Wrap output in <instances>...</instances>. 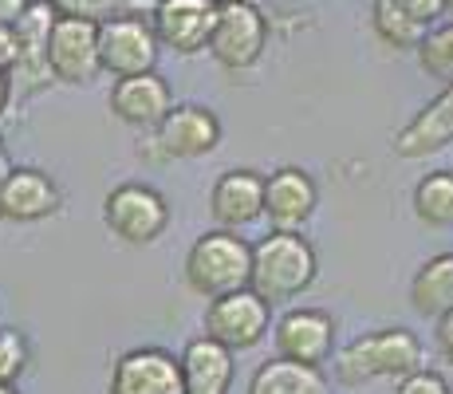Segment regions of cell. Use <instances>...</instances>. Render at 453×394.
I'll return each mask as SVG.
<instances>
[{
  "mask_svg": "<svg viewBox=\"0 0 453 394\" xmlns=\"http://www.w3.org/2000/svg\"><path fill=\"white\" fill-rule=\"evenodd\" d=\"M422 363V339L406 328H379L367 336L351 339L335 359H331V375L343 387H367L374 379H403L418 371Z\"/></svg>",
  "mask_w": 453,
  "mask_h": 394,
  "instance_id": "6da1fadb",
  "label": "cell"
},
{
  "mask_svg": "<svg viewBox=\"0 0 453 394\" xmlns=\"http://www.w3.org/2000/svg\"><path fill=\"white\" fill-rule=\"evenodd\" d=\"M319 260L303 233H268L252 244V292H260L268 304L300 300L316 284Z\"/></svg>",
  "mask_w": 453,
  "mask_h": 394,
  "instance_id": "7a4b0ae2",
  "label": "cell"
},
{
  "mask_svg": "<svg viewBox=\"0 0 453 394\" xmlns=\"http://www.w3.org/2000/svg\"><path fill=\"white\" fill-rule=\"evenodd\" d=\"M186 284L202 300L241 292L252 284V244L233 229H209L186 252Z\"/></svg>",
  "mask_w": 453,
  "mask_h": 394,
  "instance_id": "3957f363",
  "label": "cell"
},
{
  "mask_svg": "<svg viewBox=\"0 0 453 394\" xmlns=\"http://www.w3.org/2000/svg\"><path fill=\"white\" fill-rule=\"evenodd\" d=\"M103 225L127 244H154L170 225V201L154 186L123 182L103 197Z\"/></svg>",
  "mask_w": 453,
  "mask_h": 394,
  "instance_id": "277c9868",
  "label": "cell"
},
{
  "mask_svg": "<svg viewBox=\"0 0 453 394\" xmlns=\"http://www.w3.org/2000/svg\"><path fill=\"white\" fill-rule=\"evenodd\" d=\"M268 48V20L252 0H237V4L217 8V24L209 36V56L229 72H249L260 64Z\"/></svg>",
  "mask_w": 453,
  "mask_h": 394,
  "instance_id": "5b68a950",
  "label": "cell"
},
{
  "mask_svg": "<svg viewBox=\"0 0 453 394\" xmlns=\"http://www.w3.org/2000/svg\"><path fill=\"white\" fill-rule=\"evenodd\" d=\"M158 32L142 16H111L107 24H99V67L111 79H130L146 75L158 67Z\"/></svg>",
  "mask_w": 453,
  "mask_h": 394,
  "instance_id": "8992f818",
  "label": "cell"
},
{
  "mask_svg": "<svg viewBox=\"0 0 453 394\" xmlns=\"http://www.w3.org/2000/svg\"><path fill=\"white\" fill-rule=\"evenodd\" d=\"M268 323H273V304L260 292H252V288L217 296L205 308V336L225 344L229 352H249V347H257L260 339L268 336Z\"/></svg>",
  "mask_w": 453,
  "mask_h": 394,
  "instance_id": "52a82bcc",
  "label": "cell"
},
{
  "mask_svg": "<svg viewBox=\"0 0 453 394\" xmlns=\"http://www.w3.org/2000/svg\"><path fill=\"white\" fill-rule=\"evenodd\" d=\"M107 394H186L181 359L165 347H134L115 359Z\"/></svg>",
  "mask_w": 453,
  "mask_h": 394,
  "instance_id": "ba28073f",
  "label": "cell"
},
{
  "mask_svg": "<svg viewBox=\"0 0 453 394\" xmlns=\"http://www.w3.org/2000/svg\"><path fill=\"white\" fill-rule=\"evenodd\" d=\"M273 344L280 359L303 367H324L335 352V320L324 308H292L276 320Z\"/></svg>",
  "mask_w": 453,
  "mask_h": 394,
  "instance_id": "9c48e42d",
  "label": "cell"
},
{
  "mask_svg": "<svg viewBox=\"0 0 453 394\" xmlns=\"http://www.w3.org/2000/svg\"><path fill=\"white\" fill-rule=\"evenodd\" d=\"M48 72L59 83H91L99 67V24L59 16L48 43Z\"/></svg>",
  "mask_w": 453,
  "mask_h": 394,
  "instance_id": "30bf717a",
  "label": "cell"
},
{
  "mask_svg": "<svg viewBox=\"0 0 453 394\" xmlns=\"http://www.w3.org/2000/svg\"><path fill=\"white\" fill-rule=\"evenodd\" d=\"M150 24L162 48H173L178 56H197V51H209L217 4L213 0H158Z\"/></svg>",
  "mask_w": 453,
  "mask_h": 394,
  "instance_id": "8fae6325",
  "label": "cell"
},
{
  "mask_svg": "<svg viewBox=\"0 0 453 394\" xmlns=\"http://www.w3.org/2000/svg\"><path fill=\"white\" fill-rule=\"evenodd\" d=\"M221 143V119L213 115L202 103H178L170 111L158 130H154V146H158L162 158H205L217 151Z\"/></svg>",
  "mask_w": 453,
  "mask_h": 394,
  "instance_id": "7c38bea8",
  "label": "cell"
},
{
  "mask_svg": "<svg viewBox=\"0 0 453 394\" xmlns=\"http://www.w3.org/2000/svg\"><path fill=\"white\" fill-rule=\"evenodd\" d=\"M319 205V189L308 170L280 166L265 178V217L276 233H300Z\"/></svg>",
  "mask_w": 453,
  "mask_h": 394,
  "instance_id": "4fadbf2b",
  "label": "cell"
},
{
  "mask_svg": "<svg viewBox=\"0 0 453 394\" xmlns=\"http://www.w3.org/2000/svg\"><path fill=\"white\" fill-rule=\"evenodd\" d=\"M209 213L217 229H249L252 221L265 217V174L260 170H225L213 182L209 194Z\"/></svg>",
  "mask_w": 453,
  "mask_h": 394,
  "instance_id": "5bb4252c",
  "label": "cell"
},
{
  "mask_svg": "<svg viewBox=\"0 0 453 394\" xmlns=\"http://www.w3.org/2000/svg\"><path fill=\"white\" fill-rule=\"evenodd\" d=\"M59 205H64V194L43 170L12 166L0 178V217L4 221H20V225L43 221V217L59 213Z\"/></svg>",
  "mask_w": 453,
  "mask_h": 394,
  "instance_id": "9a60e30c",
  "label": "cell"
},
{
  "mask_svg": "<svg viewBox=\"0 0 453 394\" xmlns=\"http://www.w3.org/2000/svg\"><path fill=\"white\" fill-rule=\"evenodd\" d=\"M107 103H111V115L127 122V127L158 130V122L173 111V91L158 72H146V75L115 79Z\"/></svg>",
  "mask_w": 453,
  "mask_h": 394,
  "instance_id": "2e32d148",
  "label": "cell"
},
{
  "mask_svg": "<svg viewBox=\"0 0 453 394\" xmlns=\"http://www.w3.org/2000/svg\"><path fill=\"white\" fill-rule=\"evenodd\" d=\"M59 12L48 0H32V8L12 24V40H16V64H12V83L16 79H28V87L36 91L48 79V43H51V28H56Z\"/></svg>",
  "mask_w": 453,
  "mask_h": 394,
  "instance_id": "e0dca14e",
  "label": "cell"
},
{
  "mask_svg": "<svg viewBox=\"0 0 453 394\" xmlns=\"http://www.w3.org/2000/svg\"><path fill=\"white\" fill-rule=\"evenodd\" d=\"M449 143H453V83L441 87V95H434V99L398 130L390 151L398 158H406V162H414V158L446 151Z\"/></svg>",
  "mask_w": 453,
  "mask_h": 394,
  "instance_id": "ac0fdd59",
  "label": "cell"
},
{
  "mask_svg": "<svg viewBox=\"0 0 453 394\" xmlns=\"http://www.w3.org/2000/svg\"><path fill=\"white\" fill-rule=\"evenodd\" d=\"M181 359V379L186 394H229L233 387V352L209 336H197L186 344Z\"/></svg>",
  "mask_w": 453,
  "mask_h": 394,
  "instance_id": "d6986e66",
  "label": "cell"
},
{
  "mask_svg": "<svg viewBox=\"0 0 453 394\" xmlns=\"http://www.w3.org/2000/svg\"><path fill=\"white\" fill-rule=\"evenodd\" d=\"M249 394H327V379L319 367H303L276 355L252 371Z\"/></svg>",
  "mask_w": 453,
  "mask_h": 394,
  "instance_id": "ffe728a7",
  "label": "cell"
},
{
  "mask_svg": "<svg viewBox=\"0 0 453 394\" xmlns=\"http://www.w3.org/2000/svg\"><path fill=\"white\" fill-rule=\"evenodd\" d=\"M411 304L418 315H430V320L453 312V252H438L418 268L411 280Z\"/></svg>",
  "mask_w": 453,
  "mask_h": 394,
  "instance_id": "44dd1931",
  "label": "cell"
},
{
  "mask_svg": "<svg viewBox=\"0 0 453 394\" xmlns=\"http://www.w3.org/2000/svg\"><path fill=\"white\" fill-rule=\"evenodd\" d=\"M414 217L430 229L453 225V170H434L414 186Z\"/></svg>",
  "mask_w": 453,
  "mask_h": 394,
  "instance_id": "7402d4cb",
  "label": "cell"
},
{
  "mask_svg": "<svg viewBox=\"0 0 453 394\" xmlns=\"http://www.w3.org/2000/svg\"><path fill=\"white\" fill-rule=\"evenodd\" d=\"M371 28H374V36L387 43V48H395V51H411V48L418 51V43H422L426 32H430V28H422L418 20H411L395 0H374L371 4Z\"/></svg>",
  "mask_w": 453,
  "mask_h": 394,
  "instance_id": "603a6c76",
  "label": "cell"
},
{
  "mask_svg": "<svg viewBox=\"0 0 453 394\" xmlns=\"http://www.w3.org/2000/svg\"><path fill=\"white\" fill-rule=\"evenodd\" d=\"M418 67L438 83H453V20L426 32V40L418 43Z\"/></svg>",
  "mask_w": 453,
  "mask_h": 394,
  "instance_id": "cb8c5ba5",
  "label": "cell"
},
{
  "mask_svg": "<svg viewBox=\"0 0 453 394\" xmlns=\"http://www.w3.org/2000/svg\"><path fill=\"white\" fill-rule=\"evenodd\" d=\"M32 363V344L24 331L16 328H0V387H16L24 371Z\"/></svg>",
  "mask_w": 453,
  "mask_h": 394,
  "instance_id": "d4e9b609",
  "label": "cell"
},
{
  "mask_svg": "<svg viewBox=\"0 0 453 394\" xmlns=\"http://www.w3.org/2000/svg\"><path fill=\"white\" fill-rule=\"evenodd\" d=\"M59 16H72V20H87V24H107L111 16H119L123 0H48Z\"/></svg>",
  "mask_w": 453,
  "mask_h": 394,
  "instance_id": "484cf974",
  "label": "cell"
},
{
  "mask_svg": "<svg viewBox=\"0 0 453 394\" xmlns=\"http://www.w3.org/2000/svg\"><path fill=\"white\" fill-rule=\"evenodd\" d=\"M395 394H453V390H449V379L441 371H434V367H418V371L398 379Z\"/></svg>",
  "mask_w": 453,
  "mask_h": 394,
  "instance_id": "4316f807",
  "label": "cell"
},
{
  "mask_svg": "<svg viewBox=\"0 0 453 394\" xmlns=\"http://www.w3.org/2000/svg\"><path fill=\"white\" fill-rule=\"evenodd\" d=\"M395 4L403 8L411 20L422 24V28H434V24L449 12V0H395Z\"/></svg>",
  "mask_w": 453,
  "mask_h": 394,
  "instance_id": "83f0119b",
  "label": "cell"
},
{
  "mask_svg": "<svg viewBox=\"0 0 453 394\" xmlns=\"http://www.w3.org/2000/svg\"><path fill=\"white\" fill-rule=\"evenodd\" d=\"M434 344H438V355L453 367V312H446V315L438 320V331H434Z\"/></svg>",
  "mask_w": 453,
  "mask_h": 394,
  "instance_id": "f1b7e54d",
  "label": "cell"
},
{
  "mask_svg": "<svg viewBox=\"0 0 453 394\" xmlns=\"http://www.w3.org/2000/svg\"><path fill=\"white\" fill-rule=\"evenodd\" d=\"M16 64V40H12V28L0 24V72H12Z\"/></svg>",
  "mask_w": 453,
  "mask_h": 394,
  "instance_id": "f546056e",
  "label": "cell"
},
{
  "mask_svg": "<svg viewBox=\"0 0 453 394\" xmlns=\"http://www.w3.org/2000/svg\"><path fill=\"white\" fill-rule=\"evenodd\" d=\"M28 8H32V0H0V24H8V28H12V24L20 20Z\"/></svg>",
  "mask_w": 453,
  "mask_h": 394,
  "instance_id": "4dcf8cb0",
  "label": "cell"
},
{
  "mask_svg": "<svg viewBox=\"0 0 453 394\" xmlns=\"http://www.w3.org/2000/svg\"><path fill=\"white\" fill-rule=\"evenodd\" d=\"M8 99H12V75L0 72V115L8 111Z\"/></svg>",
  "mask_w": 453,
  "mask_h": 394,
  "instance_id": "1f68e13d",
  "label": "cell"
},
{
  "mask_svg": "<svg viewBox=\"0 0 453 394\" xmlns=\"http://www.w3.org/2000/svg\"><path fill=\"white\" fill-rule=\"evenodd\" d=\"M0 394H20V390H16V387H0Z\"/></svg>",
  "mask_w": 453,
  "mask_h": 394,
  "instance_id": "d6a6232c",
  "label": "cell"
},
{
  "mask_svg": "<svg viewBox=\"0 0 453 394\" xmlns=\"http://www.w3.org/2000/svg\"><path fill=\"white\" fill-rule=\"evenodd\" d=\"M213 4H217V8H221V4H237V0H213Z\"/></svg>",
  "mask_w": 453,
  "mask_h": 394,
  "instance_id": "836d02e7",
  "label": "cell"
},
{
  "mask_svg": "<svg viewBox=\"0 0 453 394\" xmlns=\"http://www.w3.org/2000/svg\"><path fill=\"white\" fill-rule=\"evenodd\" d=\"M449 8H453V0H449Z\"/></svg>",
  "mask_w": 453,
  "mask_h": 394,
  "instance_id": "e575fe53",
  "label": "cell"
}]
</instances>
